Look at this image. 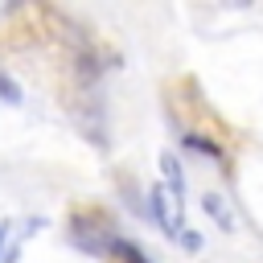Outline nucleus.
<instances>
[{
    "label": "nucleus",
    "mask_w": 263,
    "mask_h": 263,
    "mask_svg": "<svg viewBox=\"0 0 263 263\" xmlns=\"http://www.w3.org/2000/svg\"><path fill=\"white\" fill-rule=\"evenodd\" d=\"M181 238H185V247H189V251H201V234H193V230H181Z\"/></svg>",
    "instance_id": "nucleus-7"
},
{
    "label": "nucleus",
    "mask_w": 263,
    "mask_h": 263,
    "mask_svg": "<svg viewBox=\"0 0 263 263\" xmlns=\"http://www.w3.org/2000/svg\"><path fill=\"white\" fill-rule=\"evenodd\" d=\"M185 148H193V152H201V156H210V160H218V164H226V148H222L218 140H205V136H197V132H189V136H185Z\"/></svg>",
    "instance_id": "nucleus-4"
},
{
    "label": "nucleus",
    "mask_w": 263,
    "mask_h": 263,
    "mask_svg": "<svg viewBox=\"0 0 263 263\" xmlns=\"http://www.w3.org/2000/svg\"><path fill=\"white\" fill-rule=\"evenodd\" d=\"M0 99H4V103H21V86H16L4 70H0Z\"/></svg>",
    "instance_id": "nucleus-6"
},
{
    "label": "nucleus",
    "mask_w": 263,
    "mask_h": 263,
    "mask_svg": "<svg viewBox=\"0 0 263 263\" xmlns=\"http://www.w3.org/2000/svg\"><path fill=\"white\" fill-rule=\"evenodd\" d=\"M160 173H164V189H168L177 201H185V173H181L177 152H160Z\"/></svg>",
    "instance_id": "nucleus-3"
},
{
    "label": "nucleus",
    "mask_w": 263,
    "mask_h": 263,
    "mask_svg": "<svg viewBox=\"0 0 263 263\" xmlns=\"http://www.w3.org/2000/svg\"><path fill=\"white\" fill-rule=\"evenodd\" d=\"M148 210H152V218L160 222V230H164L168 238H181V230H185V222H181V201L164 189V181H156V185L148 189Z\"/></svg>",
    "instance_id": "nucleus-1"
},
{
    "label": "nucleus",
    "mask_w": 263,
    "mask_h": 263,
    "mask_svg": "<svg viewBox=\"0 0 263 263\" xmlns=\"http://www.w3.org/2000/svg\"><path fill=\"white\" fill-rule=\"evenodd\" d=\"M4 238H8V222H0V255H4Z\"/></svg>",
    "instance_id": "nucleus-8"
},
{
    "label": "nucleus",
    "mask_w": 263,
    "mask_h": 263,
    "mask_svg": "<svg viewBox=\"0 0 263 263\" xmlns=\"http://www.w3.org/2000/svg\"><path fill=\"white\" fill-rule=\"evenodd\" d=\"M201 210H205V218H214L218 222V230H226V234H234V214H230V205H226V197L222 193H201Z\"/></svg>",
    "instance_id": "nucleus-2"
},
{
    "label": "nucleus",
    "mask_w": 263,
    "mask_h": 263,
    "mask_svg": "<svg viewBox=\"0 0 263 263\" xmlns=\"http://www.w3.org/2000/svg\"><path fill=\"white\" fill-rule=\"evenodd\" d=\"M107 251H111L115 259H123V263H152V259H148L132 238H111V242H107Z\"/></svg>",
    "instance_id": "nucleus-5"
}]
</instances>
